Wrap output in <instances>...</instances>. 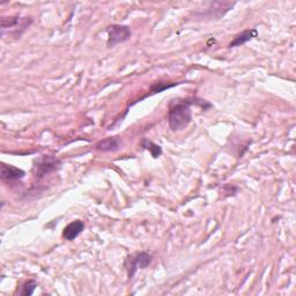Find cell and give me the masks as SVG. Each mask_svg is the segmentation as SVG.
I'll return each instance as SVG.
<instances>
[{"label": "cell", "mask_w": 296, "mask_h": 296, "mask_svg": "<svg viewBox=\"0 0 296 296\" xmlns=\"http://www.w3.org/2000/svg\"><path fill=\"white\" fill-rule=\"evenodd\" d=\"M189 100L182 101H174L170 103L169 111H168V124L174 132L182 131L189 126L192 121V111Z\"/></svg>", "instance_id": "6da1fadb"}, {"label": "cell", "mask_w": 296, "mask_h": 296, "mask_svg": "<svg viewBox=\"0 0 296 296\" xmlns=\"http://www.w3.org/2000/svg\"><path fill=\"white\" fill-rule=\"evenodd\" d=\"M131 29L127 26L113 25L108 28V46L113 47L119 43H124L131 38Z\"/></svg>", "instance_id": "7a4b0ae2"}, {"label": "cell", "mask_w": 296, "mask_h": 296, "mask_svg": "<svg viewBox=\"0 0 296 296\" xmlns=\"http://www.w3.org/2000/svg\"><path fill=\"white\" fill-rule=\"evenodd\" d=\"M61 166V161L55 157L44 155L35 161V175L37 178H42L44 176L56 171Z\"/></svg>", "instance_id": "3957f363"}, {"label": "cell", "mask_w": 296, "mask_h": 296, "mask_svg": "<svg viewBox=\"0 0 296 296\" xmlns=\"http://www.w3.org/2000/svg\"><path fill=\"white\" fill-rule=\"evenodd\" d=\"M152 262V256L148 253H139L137 255L130 256L126 259L125 266L127 267V277L132 279L138 269H145Z\"/></svg>", "instance_id": "277c9868"}, {"label": "cell", "mask_w": 296, "mask_h": 296, "mask_svg": "<svg viewBox=\"0 0 296 296\" xmlns=\"http://www.w3.org/2000/svg\"><path fill=\"white\" fill-rule=\"evenodd\" d=\"M235 5L234 3H226V2H217V3H211L209 7H207L204 15L210 19L218 20L225 15L228 11L233 9Z\"/></svg>", "instance_id": "5b68a950"}, {"label": "cell", "mask_w": 296, "mask_h": 296, "mask_svg": "<svg viewBox=\"0 0 296 296\" xmlns=\"http://www.w3.org/2000/svg\"><path fill=\"white\" fill-rule=\"evenodd\" d=\"M26 173L22 169H19V168L6 165V163H2V167H0V177L4 182L7 183H14L18 182L20 179L25 177Z\"/></svg>", "instance_id": "8992f818"}, {"label": "cell", "mask_w": 296, "mask_h": 296, "mask_svg": "<svg viewBox=\"0 0 296 296\" xmlns=\"http://www.w3.org/2000/svg\"><path fill=\"white\" fill-rule=\"evenodd\" d=\"M85 229V222L81 220H75L69 223L63 230V237L67 241H73L81 234V231Z\"/></svg>", "instance_id": "52a82bcc"}, {"label": "cell", "mask_w": 296, "mask_h": 296, "mask_svg": "<svg viewBox=\"0 0 296 296\" xmlns=\"http://www.w3.org/2000/svg\"><path fill=\"white\" fill-rule=\"evenodd\" d=\"M258 36V31L257 29H246L242 31L241 34L236 35L233 41H231L229 43V47H236V46H241L243 45V44L248 43L249 41H251V39H254L255 37H257Z\"/></svg>", "instance_id": "ba28073f"}, {"label": "cell", "mask_w": 296, "mask_h": 296, "mask_svg": "<svg viewBox=\"0 0 296 296\" xmlns=\"http://www.w3.org/2000/svg\"><path fill=\"white\" fill-rule=\"evenodd\" d=\"M122 141L118 138H107L96 143L95 148L100 152H116L121 148Z\"/></svg>", "instance_id": "9c48e42d"}, {"label": "cell", "mask_w": 296, "mask_h": 296, "mask_svg": "<svg viewBox=\"0 0 296 296\" xmlns=\"http://www.w3.org/2000/svg\"><path fill=\"white\" fill-rule=\"evenodd\" d=\"M141 145H142L143 148H145V150L150 151V152H151V154L153 155V158H155V159L159 158L160 155L162 154L161 147H160L159 145H157V143H154L153 141H151V140L143 139Z\"/></svg>", "instance_id": "30bf717a"}, {"label": "cell", "mask_w": 296, "mask_h": 296, "mask_svg": "<svg viewBox=\"0 0 296 296\" xmlns=\"http://www.w3.org/2000/svg\"><path fill=\"white\" fill-rule=\"evenodd\" d=\"M20 21V18L18 17H11V18H3L2 19V33H4L5 31V29H7V28H14L17 27Z\"/></svg>", "instance_id": "8fae6325"}, {"label": "cell", "mask_w": 296, "mask_h": 296, "mask_svg": "<svg viewBox=\"0 0 296 296\" xmlns=\"http://www.w3.org/2000/svg\"><path fill=\"white\" fill-rule=\"evenodd\" d=\"M37 287V283H36L35 280H28L22 286V290H21V295L25 296H30L34 294V291Z\"/></svg>", "instance_id": "7c38bea8"}, {"label": "cell", "mask_w": 296, "mask_h": 296, "mask_svg": "<svg viewBox=\"0 0 296 296\" xmlns=\"http://www.w3.org/2000/svg\"><path fill=\"white\" fill-rule=\"evenodd\" d=\"M176 85H178V83H170V85H168V83L157 82V83H154V85L151 87V91H152V93H161L162 90L168 89V88H171V87H174Z\"/></svg>", "instance_id": "4fadbf2b"}]
</instances>
